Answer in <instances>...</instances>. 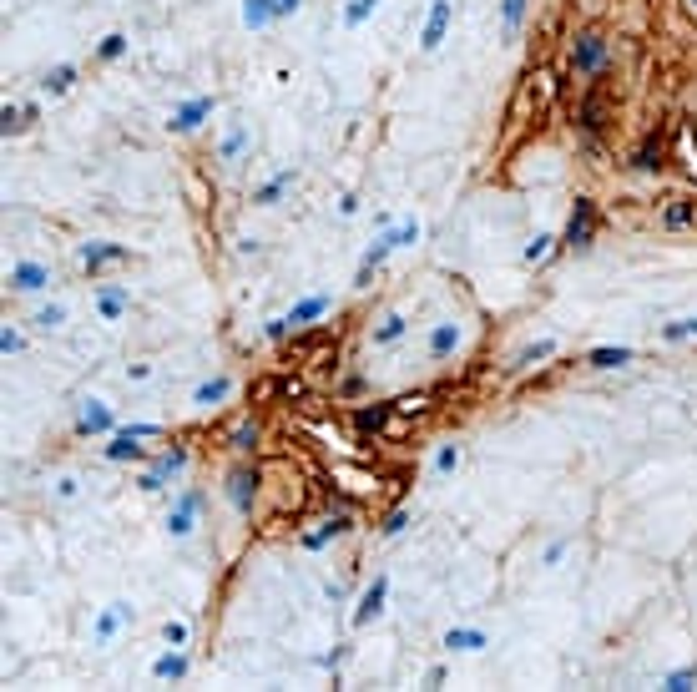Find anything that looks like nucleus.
Listing matches in <instances>:
<instances>
[{
    "label": "nucleus",
    "mask_w": 697,
    "mask_h": 692,
    "mask_svg": "<svg viewBox=\"0 0 697 692\" xmlns=\"http://www.w3.org/2000/svg\"><path fill=\"white\" fill-rule=\"evenodd\" d=\"M410 243H420V223H414V217H404V223L384 227L380 238H374L369 248H364L359 273H354V288H369V283H374V273L384 268V258H390L394 248H410Z\"/></svg>",
    "instance_id": "nucleus-1"
},
{
    "label": "nucleus",
    "mask_w": 697,
    "mask_h": 692,
    "mask_svg": "<svg viewBox=\"0 0 697 692\" xmlns=\"http://www.w3.org/2000/svg\"><path fill=\"white\" fill-rule=\"evenodd\" d=\"M556 243H561L567 253H591V243H597V203H591V197H577V203H571L567 233H561Z\"/></svg>",
    "instance_id": "nucleus-2"
},
{
    "label": "nucleus",
    "mask_w": 697,
    "mask_h": 692,
    "mask_svg": "<svg viewBox=\"0 0 697 692\" xmlns=\"http://www.w3.org/2000/svg\"><path fill=\"white\" fill-rule=\"evenodd\" d=\"M258 486H263L258 466H233L228 480H223V496H228V506L238 510V516H253V506H258Z\"/></svg>",
    "instance_id": "nucleus-3"
},
{
    "label": "nucleus",
    "mask_w": 697,
    "mask_h": 692,
    "mask_svg": "<svg viewBox=\"0 0 697 692\" xmlns=\"http://www.w3.org/2000/svg\"><path fill=\"white\" fill-rule=\"evenodd\" d=\"M197 516H203V490H182V496L167 506V520H162V530L172 536V541H187L197 530Z\"/></svg>",
    "instance_id": "nucleus-4"
},
{
    "label": "nucleus",
    "mask_w": 697,
    "mask_h": 692,
    "mask_svg": "<svg viewBox=\"0 0 697 692\" xmlns=\"http://www.w3.org/2000/svg\"><path fill=\"white\" fill-rule=\"evenodd\" d=\"M121 420L117 410H111L107 400H81L77 404V435H87V440H107V435H117Z\"/></svg>",
    "instance_id": "nucleus-5"
},
{
    "label": "nucleus",
    "mask_w": 697,
    "mask_h": 692,
    "mask_svg": "<svg viewBox=\"0 0 697 692\" xmlns=\"http://www.w3.org/2000/svg\"><path fill=\"white\" fill-rule=\"evenodd\" d=\"M77 258H81V268L97 278V273H107V268H121V263H131V248H127V243L91 238V243H81V248H77Z\"/></svg>",
    "instance_id": "nucleus-6"
},
{
    "label": "nucleus",
    "mask_w": 697,
    "mask_h": 692,
    "mask_svg": "<svg viewBox=\"0 0 697 692\" xmlns=\"http://www.w3.org/2000/svg\"><path fill=\"white\" fill-rule=\"evenodd\" d=\"M607 56H611L607 36H597V31H581L577 41H571V71H577V76H597L601 66H607Z\"/></svg>",
    "instance_id": "nucleus-7"
},
{
    "label": "nucleus",
    "mask_w": 697,
    "mask_h": 692,
    "mask_svg": "<svg viewBox=\"0 0 697 692\" xmlns=\"http://www.w3.org/2000/svg\"><path fill=\"white\" fill-rule=\"evenodd\" d=\"M91 309H97L101 324H121L131 314V288L127 283H97L91 288Z\"/></svg>",
    "instance_id": "nucleus-8"
},
{
    "label": "nucleus",
    "mask_w": 697,
    "mask_h": 692,
    "mask_svg": "<svg viewBox=\"0 0 697 692\" xmlns=\"http://www.w3.org/2000/svg\"><path fill=\"white\" fill-rule=\"evenodd\" d=\"M5 283H11L16 293H46L56 283V273H51V263H41V258H16L11 268H5Z\"/></svg>",
    "instance_id": "nucleus-9"
},
{
    "label": "nucleus",
    "mask_w": 697,
    "mask_h": 692,
    "mask_svg": "<svg viewBox=\"0 0 697 692\" xmlns=\"http://www.w3.org/2000/svg\"><path fill=\"white\" fill-rule=\"evenodd\" d=\"M131 622H137V606L131 602H107L101 606V617H97V627H91V642H97V647H111Z\"/></svg>",
    "instance_id": "nucleus-10"
},
{
    "label": "nucleus",
    "mask_w": 697,
    "mask_h": 692,
    "mask_svg": "<svg viewBox=\"0 0 697 692\" xmlns=\"http://www.w3.org/2000/svg\"><path fill=\"white\" fill-rule=\"evenodd\" d=\"M348 530H354V510H328V516L318 520V530H304V536H298V546H304V551H324L328 541H338Z\"/></svg>",
    "instance_id": "nucleus-11"
},
{
    "label": "nucleus",
    "mask_w": 697,
    "mask_h": 692,
    "mask_svg": "<svg viewBox=\"0 0 697 692\" xmlns=\"http://www.w3.org/2000/svg\"><path fill=\"white\" fill-rule=\"evenodd\" d=\"M632 173H662L667 167V127H652L642 142H637V152H632Z\"/></svg>",
    "instance_id": "nucleus-12"
},
{
    "label": "nucleus",
    "mask_w": 697,
    "mask_h": 692,
    "mask_svg": "<svg viewBox=\"0 0 697 692\" xmlns=\"http://www.w3.org/2000/svg\"><path fill=\"white\" fill-rule=\"evenodd\" d=\"M460 344H465V329L455 324V319H440V324H430V339H425V354L435 359V364H445L450 354H460Z\"/></svg>",
    "instance_id": "nucleus-13"
},
{
    "label": "nucleus",
    "mask_w": 697,
    "mask_h": 692,
    "mask_svg": "<svg viewBox=\"0 0 697 692\" xmlns=\"http://www.w3.org/2000/svg\"><path fill=\"white\" fill-rule=\"evenodd\" d=\"M384 602H390V576H374L369 586L359 592V606H354V627H369V622L384 617Z\"/></svg>",
    "instance_id": "nucleus-14"
},
{
    "label": "nucleus",
    "mask_w": 697,
    "mask_h": 692,
    "mask_svg": "<svg viewBox=\"0 0 697 692\" xmlns=\"http://www.w3.org/2000/svg\"><path fill=\"white\" fill-rule=\"evenodd\" d=\"M394 404H400V400H374V404H359V410H354V430H359L364 440H380V435L390 430V420H394Z\"/></svg>",
    "instance_id": "nucleus-15"
},
{
    "label": "nucleus",
    "mask_w": 697,
    "mask_h": 692,
    "mask_svg": "<svg viewBox=\"0 0 697 692\" xmlns=\"http://www.w3.org/2000/svg\"><path fill=\"white\" fill-rule=\"evenodd\" d=\"M101 460H111V466H137V460H147V445L131 430H117V435H107V445H101Z\"/></svg>",
    "instance_id": "nucleus-16"
},
{
    "label": "nucleus",
    "mask_w": 697,
    "mask_h": 692,
    "mask_svg": "<svg viewBox=\"0 0 697 692\" xmlns=\"http://www.w3.org/2000/svg\"><path fill=\"white\" fill-rule=\"evenodd\" d=\"M450 16H455V5H450V0H430V16H425V31H420V51H440V46H445V31H450Z\"/></svg>",
    "instance_id": "nucleus-17"
},
{
    "label": "nucleus",
    "mask_w": 697,
    "mask_h": 692,
    "mask_svg": "<svg viewBox=\"0 0 697 692\" xmlns=\"http://www.w3.org/2000/svg\"><path fill=\"white\" fill-rule=\"evenodd\" d=\"M213 111H218V97H192V101H182V107L172 111V121H167V127L187 137V131H197L207 117H213Z\"/></svg>",
    "instance_id": "nucleus-18"
},
{
    "label": "nucleus",
    "mask_w": 697,
    "mask_h": 692,
    "mask_svg": "<svg viewBox=\"0 0 697 692\" xmlns=\"http://www.w3.org/2000/svg\"><path fill=\"white\" fill-rule=\"evenodd\" d=\"M328 309H334V293H308V299H298L294 309H288V324H294V329H308V324H318Z\"/></svg>",
    "instance_id": "nucleus-19"
},
{
    "label": "nucleus",
    "mask_w": 697,
    "mask_h": 692,
    "mask_svg": "<svg viewBox=\"0 0 697 692\" xmlns=\"http://www.w3.org/2000/svg\"><path fill=\"white\" fill-rule=\"evenodd\" d=\"M66 319H71V303H66V299H51V303H41V309L31 314V329H36V334H61Z\"/></svg>",
    "instance_id": "nucleus-20"
},
{
    "label": "nucleus",
    "mask_w": 697,
    "mask_h": 692,
    "mask_svg": "<svg viewBox=\"0 0 697 692\" xmlns=\"http://www.w3.org/2000/svg\"><path fill=\"white\" fill-rule=\"evenodd\" d=\"M187 672H192V657H187L182 647H167L162 657L152 662V677H157V682H182Z\"/></svg>",
    "instance_id": "nucleus-21"
},
{
    "label": "nucleus",
    "mask_w": 697,
    "mask_h": 692,
    "mask_svg": "<svg viewBox=\"0 0 697 692\" xmlns=\"http://www.w3.org/2000/svg\"><path fill=\"white\" fill-rule=\"evenodd\" d=\"M228 394H233V379L228 374H213V379H203V384L192 390V404H197V410H218Z\"/></svg>",
    "instance_id": "nucleus-22"
},
{
    "label": "nucleus",
    "mask_w": 697,
    "mask_h": 692,
    "mask_svg": "<svg viewBox=\"0 0 697 692\" xmlns=\"http://www.w3.org/2000/svg\"><path fill=\"white\" fill-rule=\"evenodd\" d=\"M31 121H36V101H11V107L0 111V137H5V142L21 137Z\"/></svg>",
    "instance_id": "nucleus-23"
},
{
    "label": "nucleus",
    "mask_w": 697,
    "mask_h": 692,
    "mask_svg": "<svg viewBox=\"0 0 697 692\" xmlns=\"http://www.w3.org/2000/svg\"><path fill=\"white\" fill-rule=\"evenodd\" d=\"M404 334H410V319H404V314H384L380 324L369 329V344H374V349H394Z\"/></svg>",
    "instance_id": "nucleus-24"
},
{
    "label": "nucleus",
    "mask_w": 697,
    "mask_h": 692,
    "mask_svg": "<svg viewBox=\"0 0 697 692\" xmlns=\"http://www.w3.org/2000/svg\"><path fill=\"white\" fill-rule=\"evenodd\" d=\"M258 445H263V425L253 420V414H248V420H238V425L228 430V450H233V455H253Z\"/></svg>",
    "instance_id": "nucleus-25"
},
{
    "label": "nucleus",
    "mask_w": 697,
    "mask_h": 692,
    "mask_svg": "<svg viewBox=\"0 0 697 692\" xmlns=\"http://www.w3.org/2000/svg\"><path fill=\"white\" fill-rule=\"evenodd\" d=\"M294 183H298V173H294V167H284V173H273L268 183H258V187H253V203H258V207H273L278 197L288 193V187H294Z\"/></svg>",
    "instance_id": "nucleus-26"
},
{
    "label": "nucleus",
    "mask_w": 697,
    "mask_h": 692,
    "mask_svg": "<svg viewBox=\"0 0 697 692\" xmlns=\"http://www.w3.org/2000/svg\"><path fill=\"white\" fill-rule=\"evenodd\" d=\"M491 647V637L480 627H450L445 632V652H485Z\"/></svg>",
    "instance_id": "nucleus-27"
},
{
    "label": "nucleus",
    "mask_w": 697,
    "mask_h": 692,
    "mask_svg": "<svg viewBox=\"0 0 697 692\" xmlns=\"http://www.w3.org/2000/svg\"><path fill=\"white\" fill-rule=\"evenodd\" d=\"M273 21H284V16H278V0H243V26H248V31H263V26H273Z\"/></svg>",
    "instance_id": "nucleus-28"
},
{
    "label": "nucleus",
    "mask_w": 697,
    "mask_h": 692,
    "mask_svg": "<svg viewBox=\"0 0 697 692\" xmlns=\"http://www.w3.org/2000/svg\"><path fill=\"white\" fill-rule=\"evenodd\" d=\"M662 227H672V233H687V227H697V203H687V197L667 203V207H662Z\"/></svg>",
    "instance_id": "nucleus-29"
},
{
    "label": "nucleus",
    "mask_w": 697,
    "mask_h": 692,
    "mask_svg": "<svg viewBox=\"0 0 697 692\" xmlns=\"http://www.w3.org/2000/svg\"><path fill=\"white\" fill-rule=\"evenodd\" d=\"M71 87H77V66H71V61L51 66V71L41 76V91H46V97H66Z\"/></svg>",
    "instance_id": "nucleus-30"
},
{
    "label": "nucleus",
    "mask_w": 697,
    "mask_h": 692,
    "mask_svg": "<svg viewBox=\"0 0 697 692\" xmlns=\"http://www.w3.org/2000/svg\"><path fill=\"white\" fill-rule=\"evenodd\" d=\"M621 364H632V349L627 344H601L587 354V369H621Z\"/></svg>",
    "instance_id": "nucleus-31"
},
{
    "label": "nucleus",
    "mask_w": 697,
    "mask_h": 692,
    "mask_svg": "<svg viewBox=\"0 0 697 692\" xmlns=\"http://www.w3.org/2000/svg\"><path fill=\"white\" fill-rule=\"evenodd\" d=\"M657 339H662V344H692V339H697V314L667 319V324L657 329Z\"/></svg>",
    "instance_id": "nucleus-32"
},
{
    "label": "nucleus",
    "mask_w": 697,
    "mask_h": 692,
    "mask_svg": "<svg viewBox=\"0 0 697 692\" xmlns=\"http://www.w3.org/2000/svg\"><path fill=\"white\" fill-rule=\"evenodd\" d=\"M243 147H248V127H243V121H233V127H228V137L218 142V163H238V157H243Z\"/></svg>",
    "instance_id": "nucleus-33"
},
{
    "label": "nucleus",
    "mask_w": 697,
    "mask_h": 692,
    "mask_svg": "<svg viewBox=\"0 0 697 692\" xmlns=\"http://www.w3.org/2000/svg\"><path fill=\"white\" fill-rule=\"evenodd\" d=\"M187 460H192V455H187L182 445H172V450H162V455H157V470H162V476L172 480V476H182V470H187Z\"/></svg>",
    "instance_id": "nucleus-34"
},
{
    "label": "nucleus",
    "mask_w": 697,
    "mask_h": 692,
    "mask_svg": "<svg viewBox=\"0 0 697 692\" xmlns=\"http://www.w3.org/2000/svg\"><path fill=\"white\" fill-rule=\"evenodd\" d=\"M374 11H380V0H348V5H344V26H348V31H359Z\"/></svg>",
    "instance_id": "nucleus-35"
},
{
    "label": "nucleus",
    "mask_w": 697,
    "mask_h": 692,
    "mask_svg": "<svg viewBox=\"0 0 697 692\" xmlns=\"http://www.w3.org/2000/svg\"><path fill=\"white\" fill-rule=\"evenodd\" d=\"M127 31H111V36H101V46H97V61H121L127 56Z\"/></svg>",
    "instance_id": "nucleus-36"
},
{
    "label": "nucleus",
    "mask_w": 697,
    "mask_h": 692,
    "mask_svg": "<svg viewBox=\"0 0 697 692\" xmlns=\"http://www.w3.org/2000/svg\"><path fill=\"white\" fill-rule=\"evenodd\" d=\"M551 354H556V339H536V344H525V349H521L515 369H531V364H541V359H551Z\"/></svg>",
    "instance_id": "nucleus-37"
},
{
    "label": "nucleus",
    "mask_w": 697,
    "mask_h": 692,
    "mask_svg": "<svg viewBox=\"0 0 697 692\" xmlns=\"http://www.w3.org/2000/svg\"><path fill=\"white\" fill-rule=\"evenodd\" d=\"M501 21H505V36L521 31V21H525V0H501Z\"/></svg>",
    "instance_id": "nucleus-38"
},
{
    "label": "nucleus",
    "mask_w": 697,
    "mask_h": 692,
    "mask_svg": "<svg viewBox=\"0 0 697 692\" xmlns=\"http://www.w3.org/2000/svg\"><path fill=\"white\" fill-rule=\"evenodd\" d=\"M187 637H192V627H187V622H177V617L162 622V642H167V647H187Z\"/></svg>",
    "instance_id": "nucleus-39"
},
{
    "label": "nucleus",
    "mask_w": 697,
    "mask_h": 692,
    "mask_svg": "<svg viewBox=\"0 0 697 692\" xmlns=\"http://www.w3.org/2000/svg\"><path fill=\"white\" fill-rule=\"evenodd\" d=\"M460 466V445H440L435 450V476H455Z\"/></svg>",
    "instance_id": "nucleus-40"
},
{
    "label": "nucleus",
    "mask_w": 697,
    "mask_h": 692,
    "mask_svg": "<svg viewBox=\"0 0 697 692\" xmlns=\"http://www.w3.org/2000/svg\"><path fill=\"white\" fill-rule=\"evenodd\" d=\"M21 349H26V334L16 324H5V329H0V354L11 359V354H21Z\"/></svg>",
    "instance_id": "nucleus-41"
},
{
    "label": "nucleus",
    "mask_w": 697,
    "mask_h": 692,
    "mask_svg": "<svg viewBox=\"0 0 697 692\" xmlns=\"http://www.w3.org/2000/svg\"><path fill=\"white\" fill-rule=\"evenodd\" d=\"M692 682H697V667H677V672H667V677H662V687L667 692H687Z\"/></svg>",
    "instance_id": "nucleus-42"
},
{
    "label": "nucleus",
    "mask_w": 697,
    "mask_h": 692,
    "mask_svg": "<svg viewBox=\"0 0 697 692\" xmlns=\"http://www.w3.org/2000/svg\"><path fill=\"white\" fill-rule=\"evenodd\" d=\"M551 243H556V238H551V233H536V238H531V243H525V253H521V258H525V263H541V258H546V253H551Z\"/></svg>",
    "instance_id": "nucleus-43"
},
{
    "label": "nucleus",
    "mask_w": 697,
    "mask_h": 692,
    "mask_svg": "<svg viewBox=\"0 0 697 692\" xmlns=\"http://www.w3.org/2000/svg\"><path fill=\"white\" fill-rule=\"evenodd\" d=\"M288 334H294V324H288V314H284V319H268V324H263V339H268V344H284Z\"/></svg>",
    "instance_id": "nucleus-44"
},
{
    "label": "nucleus",
    "mask_w": 697,
    "mask_h": 692,
    "mask_svg": "<svg viewBox=\"0 0 697 692\" xmlns=\"http://www.w3.org/2000/svg\"><path fill=\"white\" fill-rule=\"evenodd\" d=\"M404 526H410V510H390V516H384V526H380V536H384V541H394Z\"/></svg>",
    "instance_id": "nucleus-45"
},
{
    "label": "nucleus",
    "mask_w": 697,
    "mask_h": 692,
    "mask_svg": "<svg viewBox=\"0 0 697 692\" xmlns=\"http://www.w3.org/2000/svg\"><path fill=\"white\" fill-rule=\"evenodd\" d=\"M567 546H571V536H556L551 546L541 551V566H561V556H567Z\"/></svg>",
    "instance_id": "nucleus-46"
},
{
    "label": "nucleus",
    "mask_w": 697,
    "mask_h": 692,
    "mask_svg": "<svg viewBox=\"0 0 697 692\" xmlns=\"http://www.w3.org/2000/svg\"><path fill=\"white\" fill-rule=\"evenodd\" d=\"M51 496H56V500H77V496H81V480H77V476H61V480L51 486Z\"/></svg>",
    "instance_id": "nucleus-47"
},
{
    "label": "nucleus",
    "mask_w": 697,
    "mask_h": 692,
    "mask_svg": "<svg viewBox=\"0 0 697 692\" xmlns=\"http://www.w3.org/2000/svg\"><path fill=\"white\" fill-rule=\"evenodd\" d=\"M137 490L157 496V490H167V476H162V470H142V476H137Z\"/></svg>",
    "instance_id": "nucleus-48"
},
{
    "label": "nucleus",
    "mask_w": 697,
    "mask_h": 692,
    "mask_svg": "<svg viewBox=\"0 0 697 692\" xmlns=\"http://www.w3.org/2000/svg\"><path fill=\"white\" fill-rule=\"evenodd\" d=\"M121 430H131L137 440H157V435H162V425H152V420H131V425H121Z\"/></svg>",
    "instance_id": "nucleus-49"
},
{
    "label": "nucleus",
    "mask_w": 697,
    "mask_h": 692,
    "mask_svg": "<svg viewBox=\"0 0 697 692\" xmlns=\"http://www.w3.org/2000/svg\"><path fill=\"white\" fill-rule=\"evenodd\" d=\"M364 394V374H348L344 384H338V400H359Z\"/></svg>",
    "instance_id": "nucleus-50"
},
{
    "label": "nucleus",
    "mask_w": 697,
    "mask_h": 692,
    "mask_svg": "<svg viewBox=\"0 0 697 692\" xmlns=\"http://www.w3.org/2000/svg\"><path fill=\"white\" fill-rule=\"evenodd\" d=\"M147 379H152V364H147V359L127 364V384H147Z\"/></svg>",
    "instance_id": "nucleus-51"
},
{
    "label": "nucleus",
    "mask_w": 697,
    "mask_h": 692,
    "mask_svg": "<svg viewBox=\"0 0 697 692\" xmlns=\"http://www.w3.org/2000/svg\"><path fill=\"white\" fill-rule=\"evenodd\" d=\"M338 213H344V217H354V213H359V197H354V193H344V197H338Z\"/></svg>",
    "instance_id": "nucleus-52"
},
{
    "label": "nucleus",
    "mask_w": 697,
    "mask_h": 692,
    "mask_svg": "<svg viewBox=\"0 0 697 692\" xmlns=\"http://www.w3.org/2000/svg\"><path fill=\"white\" fill-rule=\"evenodd\" d=\"M298 5H304V0H278V16H294Z\"/></svg>",
    "instance_id": "nucleus-53"
},
{
    "label": "nucleus",
    "mask_w": 697,
    "mask_h": 692,
    "mask_svg": "<svg viewBox=\"0 0 697 692\" xmlns=\"http://www.w3.org/2000/svg\"><path fill=\"white\" fill-rule=\"evenodd\" d=\"M687 5H692V11H697V0H687Z\"/></svg>",
    "instance_id": "nucleus-54"
}]
</instances>
